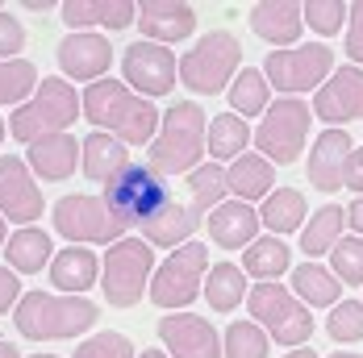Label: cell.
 <instances>
[{"instance_id": "1", "label": "cell", "mask_w": 363, "mask_h": 358, "mask_svg": "<svg viewBox=\"0 0 363 358\" xmlns=\"http://www.w3.org/2000/svg\"><path fill=\"white\" fill-rule=\"evenodd\" d=\"M84 117L101 129L117 138L121 146H146L155 142L163 112L150 105L146 96H138L134 88H125V79H96L84 88Z\"/></svg>"}, {"instance_id": "2", "label": "cell", "mask_w": 363, "mask_h": 358, "mask_svg": "<svg viewBox=\"0 0 363 358\" xmlns=\"http://www.w3.org/2000/svg\"><path fill=\"white\" fill-rule=\"evenodd\" d=\"M205 138H209V121L196 100H176V105L163 112L159 121V134L150 142L146 163L159 171V175H192L205 158Z\"/></svg>"}, {"instance_id": "3", "label": "cell", "mask_w": 363, "mask_h": 358, "mask_svg": "<svg viewBox=\"0 0 363 358\" xmlns=\"http://www.w3.org/2000/svg\"><path fill=\"white\" fill-rule=\"evenodd\" d=\"M96 304L84 296H55V291H26L13 308V325L30 342H67L96 325Z\"/></svg>"}, {"instance_id": "4", "label": "cell", "mask_w": 363, "mask_h": 358, "mask_svg": "<svg viewBox=\"0 0 363 358\" xmlns=\"http://www.w3.org/2000/svg\"><path fill=\"white\" fill-rule=\"evenodd\" d=\"M75 117H84V100L75 96V88L67 79H42L38 92L9 117V134L17 142H38L50 134H67Z\"/></svg>"}, {"instance_id": "5", "label": "cell", "mask_w": 363, "mask_h": 358, "mask_svg": "<svg viewBox=\"0 0 363 358\" xmlns=\"http://www.w3.org/2000/svg\"><path fill=\"white\" fill-rule=\"evenodd\" d=\"M238 63H242V46L238 37L225 34V30H213L205 34L192 50L180 54V83L196 96H218V92H230L234 75H238Z\"/></svg>"}, {"instance_id": "6", "label": "cell", "mask_w": 363, "mask_h": 358, "mask_svg": "<svg viewBox=\"0 0 363 358\" xmlns=\"http://www.w3.org/2000/svg\"><path fill=\"white\" fill-rule=\"evenodd\" d=\"M150 275H155V246L146 238H121L101 258V291L113 308H134L143 291H150Z\"/></svg>"}, {"instance_id": "7", "label": "cell", "mask_w": 363, "mask_h": 358, "mask_svg": "<svg viewBox=\"0 0 363 358\" xmlns=\"http://www.w3.org/2000/svg\"><path fill=\"white\" fill-rule=\"evenodd\" d=\"M247 308H251V321L263 325L267 337H276L280 346L296 350L313 337V313L284 284H255L247 291Z\"/></svg>"}, {"instance_id": "8", "label": "cell", "mask_w": 363, "mask_h": 358, "mask_svg": "<svg viewBox=\"0 0 363 358\" xmlns=\"http://www.w3.org/2000/svg\"><path fill=\"white\" fill-rule=\"evenodd\" d=\"M167 200H172V187L150 163H130L113 183H105V204L125 221V229L134 225L143 229L155 213H163Z\"/></svg>"}, {"instance_id": "9", "label": "cell", "mask_w": 363, "mask_h": 358, "mask_svg": "<svg viewBox=\"0 0 363 358\" xmlns=\"http://www.w3.org/2000/svg\"><path fill=\"white\" fill-rule=\"evenodd\" d=\"M50 216H55V229L75 246H113L125 238V221L105 204V196H88V192L63 196L55 200Z\"/></svg>"}, {"instance_id": "10", "label": "cell", "mask_w": 363, "mask_h": 358, "mask_svg": "<svg viewBox=\"0 0 363 358\" xmlns=\"http://www.w3.org/2000/svg\"><path fill=\"white\" fill-rule=\"evenodd\" d=\"M205 271H209V246L205 242H188L180 250H172L150 275V300L167 313H184L201 296Z\"/></svg>"}, {"instance_id": "11", "label": "cell", "mask_w": 363, "mask_h": 358, "mask_svg": "<svg viewBox=\"0 0 363 358\" xmlns=\"http://www.w3.org/2000/svg\"><path fill=\"white\" fill-rule=\"evenodd\" d=\"M309 117H313V108L305 105V100L280 96L276 105L263 112V121H259V129H255L259 154H263L272 167L296 163L301 150H305V138H309Z\"/></svg>"}, {"instance_id": "12", "label": "cell", "mask_w": 363, "mask_h": 358, "mask_svg": "<svg viewBox=\"0 0 363 358\" xmlns=\"http://www.w3.org/2000/svg\"><path fill=\"white\" fill-rule=\"evenodd\" d=\"M263 75L276 92L296 96V92H318L334 75V50L326 42H305V46H289V50H272L263 59Z\"/></svg>"}, {"instance_id": "13", "label": "cell", "mask_w": 363, "mask_h": 358, "mask_svg": "<svg viewBox=\"0 0 363 358\" xmlns=\"http://www.w3.org/2000/svg\"><path fill=\"white\" fill-rule=\"evenodd\" d=\"M180 63H176V54H172V46H159V42H130L125 46V54H121V79H125V88H134L138 96H167L180 79Z\"/></svg>"}, {"instance_id": "14", "label": "cell", "mask_w": 363, "mask_h": 358, "mask_svg": "<svg viewBox=\"0 0 363 358\" xmlns=\"http://www.w3.org/2000/svg\"><path fill=\"white\" fill-rule=\"evenodd\" d=\"M42 213H46V204H42V187H38L30 163L17 154H0V216L17 221L26 229Z\"/></svg>"}, {"instance_id": "15", "label": "cell", "mask_w": 363, "mask_h": 358, "mask_svg": "<svg viewBox=\"0 0 363 358\" xmlns=\"http://www.w3.org/2000/svg\"><path fill=\"white\" fill-rule=\"evenodd\" d=\"M159 342L167 346V358H225L221 333L201 313H167L159 321Z\"/></svg>"}, {"instance_id": "16", "label": "cell", "mask_w": 363, "mask_h": 358, "mask_svg": "<svg viewBox=\"0 0 363 358\" xmlns=\"http://www.w3.org/2000/svg\"><path fill=\"white\" fill-rule=\"evenodd\" d=\"M313 117H322L330 129L363 117V67H338L313 96Z\"/></svg>"}, {"instance_id": "17", "label": "cell", "mask_w": 363, "mask_h": 358, "mask_svg": "<svg viewBox=\"0 0 363 358\" xmlns=\"http://www.w3.org/2000/svg\"><path fill=\"white\" fill-rule=\"evenodd\" d=\"M55 59H59V67L67 79H88V83H96V79H105L113 67V46L105 34H67L59 42V50H55Z\"/></svg>"}, {"instance_id": "18", "label": "cell", "mask_w": 363, "mask_h": 358, "mask_svg": "<svg viewBox=\"0 0 363 358\" xmlns=\"http://www.w3.org/2000/svg\"><path fill=\"white\" fill-rule=\"evenodd\" d=\"M138 25H143L146 42L172 46V42H184V37L196 34V8L180 4V0H143L138 4Z\"/></svg>"}, {"instance_id": "19", "label": "cell", "mask_w": 363, "mask_h": 358, "mask_svg": "<svg viewBox=\"0 0 363 358\" xmlns=\"http://www.w3.org/2000/svg\"><path fill=\"white\" fill-rule=\"evenodd\" d=\"M63 21L72 34H92V25H105V30H125L138 21V4L134 0H67L59 4Z\"/></svg>"}, {"instance_id": "20", "label": "cell", "mask_w": 363, "mask_h": 358, "mask_svg": "<svg viewBox=\"0 0 363 358\" xmlns=\"http://www.w3.org/2000/svg\"><path fill=\"white\" fill-rule=\"evenodd\" d=\"M301 30H305V8L292 4V0H263V4L251 8V34L263 37L276 50L296 46Z\"/></svg>"}, {"instance_id": "21", "label": "cell", "mask_w": 363, "mask_h": 358, "mask_svg": "<svg viewBox=\"0 0 363 358\" xmlns=\"http://www.w3.org/2000/svg\"><path fill=\"white\" fill-rule=\"evenodd\" d=\"M351 150H355V142H351L342 129H322L318 142H313V150H309V183H313L318 192H338Z\"/></svg>"}, {"instance_id": "22", "label": "cell", "mask_w": 363, "mask_h": 358, "mask_svg": "<svg viewBox=\"0 0 363 358\" xmlns=\"http://www.w3.org/2000/svg\"><path fill=\"white\" fill-rule=\"evenodd\" d=\"M259 213L242 200H221L218 209L209 213V242L221 250H238V246H251L259 238Z\"/></svg>"}, {"instance_id": "23", "label": "cell", "mask_w": 363, "mask_h": 358, "mask_svg": "<svg viewBox=\"0 0 363 358\" xmlns=\"http://www.w3.org/2000/svg\"><path fill=\"white\" fill-rule=\"evenodd\" d=\"M201 221H205V216L196 213L188 200H176V196H172V200L163 204V213H155L143 225V238L150 246H172V250H180V246H188V238L201 229Z\"/></svg>"}, {"instance_id": "24", "label": "cell", "mask_w": 363, "mask_h": 358, "mask_svg": "<svg viewBox=\"0 0 363 358\" xmlns=\"http://www.w3.org/2000/svg\"><path fill=\"white\" fill-rule=\"evenodd\" d=\"M26 163H30V171H34L38 179H50V183L72 179L75 175V163H79V142H75L72 134L38 138V142H30Z\"/></svg>"}, {"instance_id": "25", "label": "cell", "mask_w": 363, "mask_h": 358, "mask_svg": "<svg viewBox=\"0 0 363 358\" xmlns=\"http://www.w3.org/2000/svg\"><path fill=\"white\" fill-rule=\"evenodd\" d=\"M79 167H84V175L96 179V183H113V179L130 167V146H121L117 138L92 129L79 142Z\"/></svg>"}, {"instance_id": "26", "label": "cell", "mask_w": 363, "mask_h": 358, "mask_svg": "<svg viewBox=\"0 0 363 358\" xmlns=\"http://www.w3.org/2000/svg\"><path fill=\"white\" fill-rule=\"evenodd\" d=\"M50 284L67 296H84L92 284H101V258L88 246H67L50 258Z\"/></svg>"}, {"instance_id": "27", "label": "cell", "mask_w": 363, "mask_h": 358, "mask_svg": "<svg viewBox=\"0 0 363 358\" xmlns=\"http://www.w3.org/2000/svg\"><path fill=\"white\" fill-rule=\"evenodd\" d=\"M276 167L263 158V154H242V158H234L230 167H225V187H230V196L234 200H242V204H251V200H267L276 187Z\"/></svg>"}, {"instance_id": "28", "label": "cell", "mask_w": 363, "mask_h": 358, "mask_svg": "<svg viewBox=\"0 0 363 358\" xmlns=\"http://www.w3.org/2000/svg\"><path fill=\"white\" fill-rule=\"evenodd\" d=\"M338 291H342V279L322 267V262H301L292 267V296L305 304V308H334L338 304Z\"/></svg>"}, {"instance_id": "29", "label": "cell", "mask_w": 363, "mask_h": 358, "mask_svg": "<svg viewBox=\"0 0 363 358\" xmlns=\"http://www.w3.org/2000/svg\"><path fill=\"white\" fill-rule=\"evenodd\" d=\"M4 258H9L4 267H13L17 275H38L42 267H50V258H55V242H50V233H46V229L26 225V229H17V233L9 238Z\"/></svg>"}, {"instance_id": "30", "label": "cell", "mask_w": 363, "mask_h": 358, "mask_svg": "<svg viewBox=\"0 0 363 358\" xmlns=\"http://www.w3.org/2000/svg\"><path fill=\"white\" fill-rule=\"evenodd\" d=\"M292 267V246L284 238H276V233H267V238H255L247 254H242V271L259 279V284H276L284 271Z\"/></svg>"}, {"instance_id": "31", "label": "cell", "mask_w": 363, "mask_h": 358, "mask_svg": "<svg viewBox=\"0 0 363 358\" xmlns=\"http://www.w3.org/2000/svg\"><path fill=\"white\" fill-rule=\"evenodd\" d=\"M251 142H255L251 125H247L238 112H218V117L209 121L205 150H209V158H213V163H234V158H242Z\"/></svg>"}, {"instance_id": "32", "label": "cell", "mask_w": 363, "mask_h": 358, "mask_svg": "<svg viewBox=\"0 0 363 358\" xmlns=\"http://www.w3.org/2000/svg\"><path fill=\"white\" fill-rule=\"evenodd\" d=\"M342 225H347V209H338V204H322L318 213H309L305 229H301V250L309 254V262L342 242Z\"/></svg>"}, {"instance_id": "33", "label": "cell", "mask_w": 363, "mask_h": 358, "mask_svg": "<svg viewBox=\"0 0 363 358\" xmlns=\"http://www.w3.org/2000/svg\"><path fill=\"white\" fill-rule=\"evenodd\" d=\"M305 213H309V204H305V196H301L296 187H276V192L263 200L259 221L267 225V233L284 238L292 229H305Z\"/></svg>"}, {"instance_id": "34", "label": "cell", "mask_w": 363, "mask_h": 358, "mask_svg": "<svg viewBox=\"0 0 363 358\" xmlns=\"http://www.w3.org/2000/svg\"><path fill=\"white\" fill-rule=\"evenodd\" d=\"M272 108V83L259 67H242L230 83V112H238L242 121L255 112H267Z\"/></svg>"}, {"instance_id": "35", "label": "cell", "mask_w": 363, "mask_h": 358, "mask_svg": "<svg viewBox=\"0 0 363 358\" xmlns=\"http://www.w3.org/2000/svg\"><path fill=\"white\" fill-rule=\"evenodd\" d=\"M205 296H209V308L213 313H234L242 304V296H247V271L234 267V262H213L209 267Z\"/></svg>"}, {"instance_id": "36", "label": "cell", "mask_w": 363, "mask_h": 358, "mask_svg": "<svg viewBox=\"0 0 363 358\" xmlns=\"http://www.w3.org/2000/svg\"><path fill=\"white\" fill-rule=\"evenodd\" d=\"M184 183H188V204H192L201 216L213 213L221 200H225V192H230V187H225V167H221V163H201Z\"/></svg>"}, {"instance_id": "37", "label": "cell", "mask_w": 363, "mask_h": 358, "mask_svg": "<svg viewBox=\"0 0 363 358\" xmlns=\"http://www.w3.org/2000/svg\"><path fill=\"white\" fill-rule=\"evenodd\" d=\"M221 350H225V358H267L272 354V337L255 321H230L225 333H221Z\"/></svg>"}, {"instance_id": "38", "label": "cell", "mask_w": 363, "mask_h": 358, "mask_svg": "<svg viewBox=\"0 0 363 358\" xmlns=\"http://www.w3.org/2000/svg\"><path fill=\"white\" fill-rule=\"evenodd\" d=\"M38 92V67L30 59H0V105H26Z\"/></svg>"}, {"instance_id": "39", "label": "cell", "mask_w": 363, "mask_h": 358, "mask_svg": "<svg viewBox=\"0 0 363 358\" xmlns=\"http://www.w3.org/2000/svg\"><path fill=\"white\" fill-rule=\"evenodd\" d=\"M326 333L334 342H342V346L363 342V300H342V304H334V313L326 317Z\"/></svg>"}, {"instance_id": "40", "label": "cell", "mask_w": 363, "mask_h": 358, "mask_svg": "<svg viewBox=\"0 0 363 358\" xmlns=\"http://www.w3.org/2000/svg\"><path fill=\"white\" fill-rule=\"evenodd\" d=\"M301 8H305V25L322 37L338 34L342 21L351 17V4H342V0H309V4H301Z\"/></svg>"}, {"instance_id": "41", "label": "cell", "mask_w": 363, "mask_h": 358, "mask_svg": "<svg viewBox=\"0 0 363 358\" xmlns=\"http://www.w3.org/2000/svg\"><path fill=\"white\" fill-rule=\"evenodd\" d=\"M72 358H138L134 354V342L117 329H105V333H92L84 346H75Z\"/></svg>"}, {"instance_id": "42", "label": "cell", "mask_w": 363, "mask_h": 358, "mask_svg": "<svg viewBox=\"0 0 363 358\" xmlns=\"http://www.w3.org/2000/svg\"><path fill=\"white\" fill-rule=\"evenodd\" d=\"M330 271L342 284H363V238H342L330 250Z\"/></svg>"}, {"instance_id": "43", "label": "cell", "mask_w": 363, "mask_h": 358, "mask_svg": "<svg viewBox=\"0 0 363 358\" xmlns=\"http://www.w3.org/2000/svg\"><path fill=\"white\" fill-rule=\"evenodd\" d=\"M26 46V25L13 13H0V59H17Z\"/></svg>"}, {"instance_id": "44", "label": "cell", "mask_w": 363, "mask_h": 358, "mask_svg": "<svg viewBox=\"0 0 363 358\" xmlns=\"http://www.w3.org/2000/svg\"><path fill=\"white\" fill-rule=\"evenodd\" d=\"M347 59L355 63V67H363V0L359 4H351V17H347Z\"/></svg>"}, {"instance_id": "45", "label": "cell", "mask_w": 363, "mask_h": 358, "mask_svg": "<svg viewBox=\"0 0 363 358\" xmlns=\"http://www.w3.org/2000/svg\"><path fill=\"white\" fill-rule=\"evenodd\" d=\"M21 296H26V291H21L17 271H13V267H0V313L17 308V300H21Z\"/></svg>"}, {"instance_id": "46", "label": "cell", "mask_w": 363, "mask_h": 358, "mask_svg": "<svg viewBox=\"0 0 363 358\" xmlns=\"http://www.w3.org/2000/svg\"><path fill=\"white\" fill-rule=\"evenodd\" d=\"M342 187H351L355 196H363V146L351 150V158H347V171H342Z\"/></svg>"}, {"instance_id": "47", "label": "cell", "mask_w": 363, "mask_h": 358, "mask_svg": "<svg viewBox=\"0 0 363 358\" xmlns=\"http://www.w3.org/2000/svg\"><path fill=\"white\" fill-rule=\"evenodd\" d=\"M347 225L355 229V238H363V196L351 200V209H347Z\"/></svg>"}, {"instance_id": "48", "label": "cell", "mask_w": 363, "mask_h": 358, "mask_svg": "<svg viewBox=\"0 0 363 358\" xmlns=\"http://www.w3.org/2000/svg\"><path fill=\"white\" fill-rule=\"evenodd\" d=\"M284 358H318V350H313V346H296V350H289Z\"/></svg>"}, {"instance_id": "49", "label": "cell", "mask_w": 363, "mask_h": 358, "mask_svg": "<svg viewBox=\"0 0 363 358\" xmlns=\"http://www.w3.org/2000/svg\"><path fill=\"white\" fill-rule=\"evenodd\" d=\"M0 358H21V350H17V346H9V342H0Z\"/></svg>"}, {"instance_id": "50", "label": "cell", "mask_w": 363, "mask_h": 358, "mask_svg": "<svg viewBox=\"0 0 363 358\" xmlns=\"http://www.w3.org/2000/svg\"><path fill=\"white\" fill-rule=\"evenodd\" d=\"M138 358H167V350H143Z\"/></svg>"}, {"instance_id": "51", "label": "cell", "mask_w": 363, "mask_h": 358, "mask_svg": "<svg viewBox=\"0 0 363 358\" xmlns=\"http://www.w3.org/2000/svg\"><path fill=\"white\" fill-rule=\"evenodd\" d=\"M330 358H363L359 350H338V354H330Z\"/></svg>"}, {"instance_id": "52", "label": "cell", "mask_w": 363, "mask_h": 358, "mask_svg": "<svg viewBox=\"0 0 363 358\" xmlns=\"http://www.w3.org/2000/svg\"><path fill=\"white\" fill-rule=\"evenodd\" d=\"M4 129H9V125H4V117H0V142H4Z\"/></svg>"}, {"instance_id": "53", "label": "cell", "mask_w": 363, "mask_h": 358, "mask_svg": "<svg viewBox=\"0 0 363 358\" xmlns=\"http://www.w3.org/2000/svg\"><path fill=\"white\" fill-rule=\"evenodd\" d=\"M0 246H4V216H0Z\"/></svg>"}, {"instance_id": "54", "label": "cell", "mask_w": 363, "mask_h": 358, "mask_svg": "<svg viewBox=\"0 0 363 358\" xmlns=\"http://www.w3.org/2000/svg\"><path fill=\"white\" fill-rule=\"evenodd\" d=\"M34 358H59V354H34Z\"/></svg>"}]
</instances>
